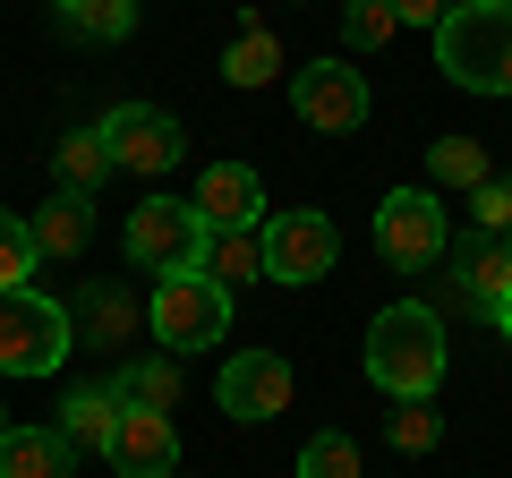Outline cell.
<instances>
[{
	"label": "cell",
	"mask_w": 512,
	"mask_h": 478,
	"mask_svg": "<svg viewBox=\"0 0 512 478\" xmlns=\"http://www.w3.org/2000/svg\"><path fill=\"white\" fill-rule=\"evenodd\" d=\"M367 385L384 402H436L444 385V316L427 299H393L367 325Z\"/></svg>",
	"instance_id": "cell-1"
},
{
	"label": "cell",
	"mask_w": 512,
	"mask_h": 478,
	"mask_svg": "<svg viewBox=\"0 0 512 478\" xmlns=\"http://www.w3.org/2000/svg\"><path fill=\"white\" fill-rule=\"evenodd\" d=\"M436 69L470 94H512V0H461L436 26Z\"/></svg>",
	"instance_id": "cell-2"
},
{
	"label": "cell",
	"mask_w": 512,
	"mask_h": 478,
	"mask_svg": "<svg viewBox=\"0 0 512 478\" xmlns=\"http://www.w3.org/2000/svg\"><path fill=\"white\" fill-rule=\"evenodd\" d=\"M77 350V316L43 291H0V376H52Z\"/></svg>",
	"instance_id": "cell-3"
},
{
	"label": "cell",
	"mask_w": 512,
	"mask_h": 478,
	"mask_svg": "<svg viewBox=\"0 0 512 478\" xmlns=\"http://www.w3.org/2000/svg\"><path fill=\"white\" fill-rule=\"evenodd\" d=\"M146 325H154V342H163L171 359H197V350H214L222 325H231V291H222L214 274H163Z\"/></svg>",
	"instance_id": "cell-4"
},
{
	"label": "cell",
	"mask_w": 512,
	"mask_h": 478,
	"mask_svg": "<svg viewBox=\"0 0 512 478\" xmlns=\"http://www.w3.org/2000/svg\"><path fill=\"white\" fill-rule=\"evenodd\" d=\"M120 248H128L137 274H205V222H197L188 197H146L128 214Z\"/></svg>",
	"instance_id": "cell-5"
},
{
	"label": "cell",
	"mask_w": 512,
	"mask_h": 478,
	"mask_svg": "<svg viewBox=\"0 0 512 478\" xmlns=\"http://www.w3.org/2000/svg\"><path fill=\"white\" fill-rule=\"evenodd\" d=\"M94 129H103V146H111V171H137V180H163L188 154V129L163 103H120V111H103Z\"/></svg>",
	"instance_id": "cell-6"
},
{
	"label": "cell",
	"mask_w": 512,
	"mask_h": 478,
	"mask_svg": "<svg viewBox=\"0 0 512 478\" xmlns=\"http://www.w3.org/2000/svg\"><path fill=\"white\" fill-rule=\"evenodd\" d=\"M376 248L393 265H436L453 248V222H444L436 188H384L376 197Z\"/></svg>",
	"instance_id": "cell-7"
},
{
	"label": "cell",
	"mask_w": 512,
	"mask_h": 478,
	"mask_svg": "<svg viewBox=\"0 0 512 478\" xmlns=\"http://www.w3.org/2000/svg\"><path fill=\"white\" fill-rule=\"evenodd\" d=\"M291 111L316 137H350L367 120V77L350 69V60H308V69L291 77Z\"/></svg>",
	"instance_id": "cell-8"
},
{
	"label": "cell",
	"mask_w": 512,
	"mask_h": 478,
	"mask_svg": "<svg viewBox=\"0 0 512 478\" xmlns=\"http://www.w3.org/2000/svg\"><path fill=\"white\" fill-rule=\"evenodd\" d=\"M214 402L231 410V419H248V427L282 419V410H291V359H282V350H239V359H222Z\"/></svg>",
	"instance_id": "cell-9"
},
{
	"label": "cell",
	"mask_w": 512,
	"mask_h": 478,
	"mask_svg": "<svg viewBox=\"0 0 512 478\" xmlns=\"http://www.w3.org/2000/svg\"><path fill=\"white\" fill-rule=\"evenodd\" d=\"M342 257V231L325 214H274L265 222V282H325Z\"/></svg>",
	"instance_id": "cell-10"
},
{
	"label": "cell",
	"mask_w": 512,
	"mask_h": 478,
	"mask_svg": "<svg viewBox=\"0 0 512 478\" xmlns=\"http://www.w3.org/2000/svg\"><path fill=\"white\" fill-rule=\"evenodd\" d=\"M103 461L120 478H171L180 470V427H171V410H128L120 402V419L103 436Z\"/></svg>",
	"instance_id": "cell-11"
},
{
	"label": "cell",
	"mask_w": 512,
	"mask_h": 478,
	"mask_svg": "<svg viewBox=\"0 0 512 478\" xmlns=\"http://www.w3.org/2000/svg\"><path fill=\"white\" fill-rule=\"evenodd\" d=\"M188 205H197L205 231H248V222H265V188H256L248 163H214V171L197 180V197H188Z\"/></svg>",
	"instance_id": "cell-12"
},
{
	"label": "cell",
	"mask_w": 512,
	"mask_h": 478,
	"mask_svg": "<svg viewBox=\"0 0 512 478\" xmlns=\"http://www.w3.org/2000/svg\"><path fill=\"white\" fill-rule=\"evenodd\" d=\"M461 299H470V308L478 316H495V308H504V299H512V239H487V231H478V239H461Z\"/></svg>",
	"instance_id": "cell-13"
},
{
	"label": "cell",
	"mask_w": 512,
	"mask_h": 478,
	"mask_svg": "<svg viewBox=\"0 0 512 478\" xmlns=\"http://www.w3.org/2000/svg\"><path fill=\"white\" fill-rule=\"evenodd\" d=\"M26 231H35V257H52V265L86 257V239H94V197H69V188H60V197L26 222Z\"/></svg>",
	"instance_id": "cell-14"
},
{
	"label": "cell",
	"mask_w": 512,
	"mask_h": 478,
	"mask_svg": "<svg viewBox=\"0 0 512 478\" xmlns=\"http://www.w3.org/2000/svg\"><path fill=\"white\" fill-rule=\"evenodd\" d=\"M0 478H69V436L60 427H9L0 436Z\"/></svg>",
	"instance_id": "cell-15"
},
{
	"label": "cell",
	"mask_w": 512,
	"mask_h": 478,
	"mask_svg": "<svg viewBox=\"0 0 512 478\" xmlns=\"http://www.w3.org/2000/svg\"><path fill=\"white\" fill-rule=\"evenodd\" d=\"M205 274H214L222 291L256 282L265 274V222H248V231H205Z\"/></svg>",
	"instance_id": "cell-16"
},
{
	"label": "cell",
	"mask_w": 512,
	"mask_h": 478,
	"mask_svg": "<svg viewBox=\"0 0 512 478\" xmlns=\"http://www.w3.org/2000/svg\"><path fill=\"white\" fill-rule=\"evenodd\" d=\"M111 419H120V393H111V385H77L69 402H60V436H69V453H103Z\"/></svg>",
	"instance_id": "cell-17"
},
{
	"label": "cell",
	"mask_w": 512,
	"mask_h": 478,
	"mask_svg": "<svg viewBox=\"0 0 512 478\" xmlns=\"http://www.w3.org/2000/svg\"><path fill=\"white\" fill-rule=\"evenodd\" d=\"M52 163H60V188H69V197H94L103 171H111V146H103V129H69L52 146Z\"/></svg>",
	"instance_id": "cell-18"
},
{
	"label": "cell",
	"mask_w": 512,
	"mask_h": 478,
	"mask_svg": "<svg viewBox=\"0 0 512 478\" xmlns=\"http://www.w3.org/2000/svg\"><path fill=\"white\" fill-rule=\"evenodd\" d=\"M111 393H120L128 410H171L180 402V368H171V359H128V368L111 376Z\"/></svg>",
	"instance_id": "cell-19"
},
{
	"label": "cell",
	"mask_w": 512,
	"mask_h": 478,
	"mask_svg": "<svg viewBox=\"0 0 512 478\" xmlns=\"http://www.w3.org/2000/svg\"><path fill=\"white\" fill-rule=\"evenodd\" d=\"M222 77H231V86H265V77H282V43L248 18V26L231 35V52H222Z\"/></svg>",
	"instance_id": "cell-20"
},
{
	"label": "cell",
	"mask_w": 512,
	"mask_h": 478,
	"mask_svg": "<svg viewBox=\"0 0 512 478\" xmlns=\"http://www.w3.org/2000/svg\"><path fill=\"white\" fill-rule=\"evenodd\" d=\"M77 333H86V342H111V350H120L128 333H137V299H128V291H111V282H94V291H86V308H77Z\"/></svg>",
	"instance_id": "cell-21"
},
{
	"label": "cell",
	"mask_w": 512,
	"mask_h": 478,
	"mask_svg": "<svg viewBox=\"0 0 512 478\" xmlns=\"http://www.w3.org/2000/svg\"><path fill=\"white\" fill-rule=\"evenodd\" d=\"M60 18L77 26L86 43H120V35H137V0H52Z\"/></svg>",
	"instance_id": "cell-22"
},
{
	"label": "cell",
	"mask_w": 512,
	"mask_h": 478,
	"mask_svg": "<svg viewBox=\"0 0 512 478\" xmlns=\"http://www.w3.org/2000/svg\"><path fill=\"white\" fill-rule=\"evenodd\" d=\"M427 171H436L444 188H487V180H495L478 137H436V146H427Z\"/></svg>",
	"instance_id": "cell-23"
},
{
	"label": "cell",
	"mask_w": 512,
	"mask_h": 478,
	"mask_svg": "<svg viewBox=\"0 0 512 478\" xmlns=\"http://www.w3.org/2000/svg\"><path fill=\"white\" fill-rule=\"evenodd\" d=\"M299 478H367V470H359V444H350L342 427L308 436V444H299Z\"/></svg>",
	"instance_id": "cell-24"
},
{
	"label": "cell",
	"mask_w": 512,
	"mask_h": 478,
	"mask_svg": "<svg viewBox=\"0 0 512 478\" xmlns=\"http://www.w3.org/2000/svg\"><path fill=\"white\" fill-rule=\"evenodd\" d=\"M384 436H393V453H436L444 419H436V402H393L384 410Z\"/></svg>",
	"instance_id": "cell-25"
},
{
	"label": "cell",
	"mask_w": 512,
	"mask_h": 478,
	"mask_svg": "<svg viewBox=\"0 0 512 478\" xmlns=\"http://www.w3.org/2000/svg\"><path fill=\"white\" fill-rule=\"evenodd\" d=\"M26 274H35V231L18 214H0V291H26Z\"/></svg>",
	"instance_id": "cell-26"
},
{
	"label": "cell",
	"mask_w": 512,
	"mask_h": 478,
	"mask_svg": "<svg viewBox=\"0 0 512 478\" xmlns=\"http://www.w3.org/2000/svg\"><path fill=\"white\" fill-rule=\"evenodd\" d=\"M393 0H350V18H342V35H350V52H376V43H393Z\"/></svg>",
	"instance_id": "cell-27"
},
{
	"label": "cell",
	"mask_w": 512,
	"mask_h": 478,
	"mask_svg": "<svg viewBox=\"0 0 512 478\" xmlns=\"http://www.w3.org/2000/svg\"><path fill=\"white\" fill-rule=\"evenodd\" d=\"M470 222L487 239H512V180H487V188H470Z\"/></svg>",
	"instance_id": "cell-28"
},
{
	"label": "cell",
	"mask_w": 512,
	"mask_h": 478,
	"mask_svg": "<svg viewBox=\"0 0 512 478\" xmlns=\"http://www.w3.org/2000/svg\"><path fill=\"white\" fill-rule=\"evenodd\" d=\"M453 9H461V0H393V18H402V26H427V35H436Z\"/></svg>",
	"instance_id": "cell-29"
},
{
	"label": "cell",
	"mask_w": 512,
	"mask_h": 478,
	"mask_svg": "<svg viewBox=\"0 0 512 478\" xmlns=\"http://www.w3.org/2000/svg\"><path fill=\"white\" fill-rule=\"evenodd\" d=\"M495 325H504V342H512V299H504V308H495Z\"/></svg>",
	"instance_id": "cell-30"
},
{
	"label": "cell",
	"mask_w": 512,
	"mask_h": 478,
	"mask_svg": "<svg viewBox=\"0 0 512 478\" xmlns=\"http://www.w3.org/2000/svg\"><path fill=\"white\" fill-rule=\"evenodd\" d=\"M0 436H9V419H0Z\"/></svg>",
	"instance_id": "cell-31"
},
{
	"label": "cell",
	"mask_w": 512,
	"mask_h": 478,
	"mask_svg": "<svg viewBox=\"0 0 512 478\" xmlns=\"http://www.w3.org/2000/svg\"><path fill=\"white\" fill-rule=\"evenodd\" d=\"M171 478H180V470H171Z\"/></svg>",
	"instance_id": "cell-32"
}]
</instances>
